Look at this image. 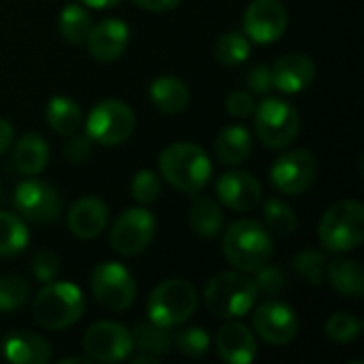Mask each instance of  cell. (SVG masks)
<instances>
[{
	"instance_id": "cell-15",
	"label": "cell",
	"mask_w": 364,
	"mask_h": 364,
	"mask_svg": "<svg viewBox=\"0 0 364 364\" xmlns=\"http://www.w3.org/2000/svg\"><path fill=\"white\" fill-rule=\"evenodd\" d=\"M254 328L258 337H262L269 346H288L299 335V318L296 314L279 303L267 301L254 314Z\"/></svg>"
},
{
	"instance_id": "cell-39",
	"label": "cell",
	"mask_w": 364,
	"mask_h": 364,
	"mask_svg": "<svg viewBox=\"0 0 364 364\" xmlns=\"http://www.w3.org/2000/svg\"><path fill=\"white\" fill-rule=\"evenodd\" d=\"M60 273V258L51 252H36L32 258V275L43 282L49 284L58 277Z\"/></svg>"
},
{
	"instance_id": "cell-18",
	"label": "cell",
	"mask_w": 364,
	"mask_h": 364,
	"mask_svg": "<svg viewBox=\"0 0 364 364\" xmlns=\"http://www.w3.org/2000/svg\"><path fill=\"white\" fill-rule=\"evenodd\" d=\"M316 79V64L305 53L282 55L271 66V81L284 94H299L307 90Z\"/></svg>"
},
{
	"instance_id": "cell-25",
	"label": "cell",
	"mask_w": 364,
	"mask_h": 364,
	"mask_svg": "<svg viewBox=\"0 0 364 364\" xmlns=\"http://www.w3.org/2000/svg\"><path fill=\"white\" fill-rule=\"evenodd\" d=\"M326 279L331 286L350 299H360L364 292L363 267L350 258H337L326 264Z\"/></svg>"
},
{
	"instance_id": "cell-36",
	"label": "cell",
	"mask_w": 364,
	"mask_h": 364,
	"mask_svg": "<svg viewBox=\"0 0 364 364\" xmlns=\"http://www.w3.org/2000/svg\"><path fill=\"white\" fill-rule=\"evenodd\" d=\"M177 352H181L188 358H203L209 352V335L198 326L181 328L175 337Z\"/></svg>"
},
{
	"instance_id": "cell-28",
	"label": "cell",
	"mask_w": 364,
	"mask_h": 364,
	"mask_svg": "<svg viewBox=\"0 0 364 364\" xmlns=\"http://www.w3.org/2000/svg\"><path fill=\"white\" fill-rule=\"evenodd\" d=\"M60 34L64 36L66 43L70 45H81L85 43L90 30H92V17L81 4H66L60 13Z\"/></svg>"
},
{
	"instance_id": "cell-41",
	"label": "cell",
	"mask_w": 364,
	"mask_h": 364,
	"mask_svg": "<svg viewBox=\"0 0 364 364\" xmlns=\"http://www.w3.org/2000/svg\"><path fill=\"white\" fill-rule=\"evenodd\" d=\"M226 109L230 115L235 117H247L254 113L256 109V102L252 98L250 92H243V90H235L228 98H226Z\"/></svg>"
},
{
	"instance_id": "cell-35",
	"label": "cell",
	"mask_w": 364,
	"mask_h": 364,
	"mask_svg": "<svg viewBox=\"0 0 364 364\" xmlns=\"http://www.w3.org/2000/svg\"><path fill=\"white\" fill-rule=\"evenodd\" d=\"M130 194L139 205H151L160 198L162 194V183L160 177L154 171H139L132 181H130Z\"/></svg>"
},
{
	"instance_id": "cell-22",
	"label": "cell",
	"mask_w": 364,
	"mask_h": 364,
	"mask_svg": "<svg viewBox=\"0 0 364 364\" xmlns=\"http://www.w3.org/2000/svg\"><path fill=\"white\" fill-rule=\"evenodd\" d=\"M252 132L241 126V124H232L226 126L218 139H215V156L222 164H230L237 166L241 162H245L252 154Z\"/></svg>"
},
{
	"instance_id": "cell-4",
	"label": "cell",
	"mask_w": 364,
	"mask_h": 364,
	"mask_svg": "<svg viewBox=\"0 0 364 364\" xmlns=\"http://www.w3.org/2000/svg\"><path fill=\"white\" fill-rule=\"evenodd\" d=\"M205 305L215 318H243L256 305L258 290L241 273H218L205 286Z\"/></svg>"
},
{
	"instance_id": "cell-24",
	"label": "cell",
	"mask_w": 364,
	"mask_h": 364,
	"mask_svg": "<svg viewBox=\"0 0 364 364\" xmlns=\"http://www.w3.org/2000/svg\"><path fill=\"white\" fill-rule=\"evenodd\" d=\"M11 160L15 164V168L23 175H38L49 160V147L47 141L38 134H23L11 154Z\"/></svg>"
},
{
	"instance_id": "cell-42",
	"label": "cell",
	"mask_w": 364,
	"mask_h": 364,
	"mask_svg": "<svg viewBox=\"0 0 364 364\" xmlns=\"http://www.w3.org/2000/svg\"><path fill=\"white\" fill-rule=\"evenodd\" d=\"M247 87H250L254 94H267V92L273 87L271 68H267V66H256V68H252L250 75H247Z\"/></svg>"
},
{
	"instance_id": "cell-33",
	"label": "cell",
	"mask_w": 364,
	"mask_h": 364,
	"mask_svg": "<svg viewBox=\"0 0 364 364\" xmlns=\"http://www.w3.org/2000/svg\"><path fill=\"white\" fill-rule=\"evenodd\" d=\"M326 256L322 252H316V250H307V252H301L296 258H294V269L296 273L307 282V284H314V286H322L324 279H326Z\"/></svg>"
},
{
	"instance_id": "cell-26",
	"label": "cell",
	"mask_w": 364,
	"mask_h": 364,
	"mask_svg": "<svg viewBox=\"0 0 364 364\" xmlns=\"http://www.w3.org/2000/svg\"><path fill=\"white\" fill-rule=\"evenodd\" d=\"M45 117L53 132L70 136L81 126V107L68 96H53L47 102Z\"/></svg>"
},
{
	"instance_id": "cell-23",
	"label": "cell",
	"mask_w": 364,
	"mask_h": 364,
	"mask_svg": "<svg viewBox=\"0 0 364 364\" xmlns=\"http://www.w3.org/2000/svg\"><path fill=\"white\" fill-rule=\"evenodd\" d=\"M149 98L154 102V107L162 113H168V115H175V113H181L188 102H190V90L188 85L177 79V77H158L151 87H149Z\"/></svg>"
},
{
	"instance_id": "cell-13",
	"label": "cell",
	"mask_w": 364,
	"mask_h": 364,
	"mask_svg": "<svg viewBox=\"0 0 364 364\" xmlns=\"http://www.w3.org/2000/svg\"><path fill=\"white\" fill-rule=\"evenodd\" d=\"M318 175L316 158L305 149H294L284 154L271 168L273 186L288 196H299L307 192Z\"/></svg>"
},
{
	"instance_id": "cell-34",
	"label": "cell",
	"mask_w": 364,
	"mask_h": 364,
	"mask_svg": "<svg viewBox=\"0 0 364 364\" xmlns=\"http://www.w3.org/2000/svg\"><path fill=\"white\" fill-rule=\"evenodd\" d=\"M28 294H30V286L26 279L17 275L0 277V311L2 314H11L23 307Z\"/></svg>"
},
{
	"instance_id": "cell-40",
	"label": "cell",
	"mask_w": 364,
	"mask_h": 364,
	"mask_svg": "<svg viewBox=\"0 0 364 364\" xmlns=\"http://www.w3.org/2000/svg\"><path fill=\"white\" fill-rule=\"evenodd\" d=\"M64 156H66L68 162H75V164L85 162L92 156V139L87 134H77L75 132V136L64 145Z\"/></svg>"
},
{
	"instance_id": "cell-5",
	"label": "cell",
	"mask_w": 364,
	"mask_h": 364,
	"mask_svg": "<svg viewBox=\"0 0 364 364\" xmlns=\"http://www.w3.org/2000/svg\"><path fill=\"white\" fill-rule=\"evenodd\" d=\"M198 307L196 288L183 279H168L154 288L147 299L149 320L158 326L173 328L188 322Z\"/></svg>"
},
{
	"instance_id": "cell-8",
	"label": "cell",
	"mask_w": 364,
	"mask_h": 364,
	"mask_svg": "<svg viewBox=\"0 0 364 364\" xmlns=\"http://www.w3.org/2000/svg\"><path fill=\"white\" fill-rule=\"evenodd\" d=\"M134 124V113L126 102L102 100L90 111L85 122V134L92 139V143L113 147L124 143L132 134Z\"/></svg>"
},
{
	"instance_id": "cell-21",
	"label": "cell",
	"mask_w": 364,
	"mask_h": 364,
	"mask_svg": "<svg viewBox=\"0 0 364 364\" xmlns=\"http://www.w3.org/2000/svg\"><path fill=\"white\" fill-rule=\"evenodd\" d=\"M2 354L13 364H47L51 360L49 343L41 335H34L30 331L11 333L4 339Z\"/></svg>"
},
{
	"instance_id": "cell-12",
	"label": "cell",
	"mask_w": 364,
	"mask_h": 364,
	"mask_svg": "<svg viewBox=\"0 0 364 364\" xmlns=\"http://www.w3.org/2000/svg\"><path fill=\"white\" fill-rule=\"evenodd\" d=\"M15 209L21 218L34 224H51L62 213L60 194L45 181L26 179L15 190Z\"/></svg>"
},
{
	"instance_id": "cell-43",
	"label": "cell",
	"mask_w": 364,
	"mask_h": 364,
	"mask_svg": "<svg viewBox=\"0 0 364 364\" xmlns=\"http://www.w3.org/2000/svg\"><path fill=\"white\" fill-rule=\"evenodd\" d=\"M132 2L139 4V6L145 9V11L160 13V11H171V9H175L181 0H132Z\"/></svg>"
},
{
	"instance_id": "cell-14",
	"label": "cell",
	"mask_w": 364,
	"mask_h": 364,
	"mask_svg": "<svg viewBox=\"0 0 364 364\" xmlns=\"http://www.w3.org/2000/svg\"><path fill=\"white\" fill-rule=\"evenodd\" d=\"M286 26L288 13L279 0H254L243 15L245 36L258 45L275 43L286 32Z\"/></svg>"
},
{
	"instance_id": "cell-27",
	"label": "cell",
	"mask_w": 364,
	"mask_h": 364,
	"mask_svg": "<svg viewBox=\"0 0 364 364\" xmlns=\"http://www.w3.org/2000/svg\"><path fill=\"white\" fill-rule=\"evenodd\" d=\"M224 226V213L220 205L211 198H198L190 211V228L205 239L215 237Z\"/></svg>"
},
{
	"instance_id": "cell-1",
	"label": "cell",
	"mask_w": 364,
	"mask_h": 364,
	"mask_svg": "<svg viewBox=\"0 0 364 364\" xmlns=\"http://www.w3.org/2000/svg\"><path fill=\"white\" fill-rule=\"evenodd\" d=\"M160 173L177 190L186 194L200 192L211 177V160L207 151L190 141L173 143L160 154Z\"/></svg>"
},
{
	"instance_id": "cell-47",
	"label": "cell",
	"mask_w": 364,
	"mask_h": 364,
	"mask_svg": "<svg viewBox=\"0 0 364 364\" xmlns=\"http://www.w3.org/2000/svg\"><path fill=\"white\" fill-rule=\"evenodd\" d=\"M92 363L90 358H64L62 360V364H87Z\"/></svg>"
},
{
	"instance_id": "cell-10",
	"label": "cell",
	"mask_w": 364,
	"mask_h": 364,
	"mask_svg": "<svg viewBox=\"0 0 364 364\" xmlns=\"http://www.w3.org/2000/svg\"><path fill=\"white\" fill-rule=\"evenodd\" d=\"M156 237V218L143 209L134 207L124 211L111 228V245L122 256H136L145 252Z\"/></svg>"
},
{
	"instance_id": "cell-3",
	"label": "cell",
	"mask_w": 364,
	"mask_h": 364,
	"mask_svg": "<svg viewBox=\"0 0 364 364\" xmlns=\"http://www.w3.org/2000/svg\"><path fill=\"white\" fill-rule=\"evenodd\" d=\"M85 311L83 292L68 282H49L32 303L34 322L47 331H64L81 320Z\"/></svg>"
},
{
	"instance_id": "cell-6",
	"label": "cell",
	"mask_w": 364,
	"mask_h": 364,
	"mask_svg": "<svg viewBox=\"0 0 364 364\" xmlns=\"http://www.w3.org/2000/svg\"><path fill=\"white\" fill-rule=\"evenodd\" d=\"M318 235L331 252L356 250L364 239V207L358 200L335 203L322 215Z\"/></svg>"
},
{
	"instance_id": "cell-9",
	"label": "cell",
	"mask_w": 364,
	"mask_h": 364,
	"mask_svg": "<svg viewBox=\"0 0 364 364\" xmlns=\"http://www.w3.org/2000/svg\"><path fill=\"white\" fill-rule=\"evenodd\" d=\"M92 294L105 309L126 311L136 299V284L126 267L100 262L92 271Z\"/></svg>"
},
{
	"instance_id": "cell-45",
	"label": "cell",
	"mask_w": 364,
	"mask_h": 364,
	"mask_svg": "<svg viewBox=\"0 0 364 364\" xmlns=\"http://www.w3.org/2000/svg\"><path fill=\"white\" fill-rule=\"evenodd\" d=\"M85 6H92V9H111L115 6L119 0H81Z\"/></svg>"
},
{
	"instance_id": "cell-37",
	"label": "cell",
	"mask_w": 364,
	"mask_h": 364,
	"mask_svg": "<svg viewBox=\"0 0 364 364\" xmlns=\"http://www.w3.org/2000/svg\"><path fill=\"white\" fill-rule=\"evenodd\" d=\"M360 335V322L350 314H335L326 322V337L335 343H350Z\"/></svg>"
},
{
	"instance_id": "cell-38",
	"label": "cell",
	"mask_w": 364,
	"mask_h": 364,
	"mask_svg": "<svg viewBox=\"0 0 364 364\" xmlns=\"http://www.w3.org/2000/svg\"><path fill=\"white\" fill-rule=\"evenodd\" d=\"M256 277L252 279L258 292L264 294H279L286 288V275L282 269L277 267H269V262L264 267H260L258 271H254Z\"/></svg>"
},
{
	"instance_id": "cell-7",
	"label": "cell",
	"mask_w": 364,
	"mask_h": 364,
	"mask_svg": "<svg viewBox=\"0 0 364 364\" xmlns=\"http://www.w3.org/2000/svg\"><path fill=\"white\" fill-rule=\"evenodd\" d=\"M254 126L256 136L271 149H279L290 145L299 130H301V115L299 111L279 98H267L256 109Z\"/></svg>"
},
{
	"instance_id": "cell-11",
	"label": "cell",
	"mask_w": 364,
	"mask_h": 364,
	"mask_svg": "<svg viewBox=\"0 0 364 364\" xmlns=\"http://www.w3.org/2000/svg\"><path fill=\"white\" fill-rule=\"evenodd\" d=\"M134 350L132 335L117 322H96L83 337V352L90 360L102 364L122 363Z\"/></svg>"
},
{
	"instance_id": "cell-20",
	"label": "cell",
	"mask_w": 364,
	"mask_h": 364,
	"mask_svg": "<svg viewBox=\"0 0 364 364\" xmlns=\"http://www.w3.org/2000/svg\"><path fill=\"white\" fill-rule=\"evenodd\" d=\"M109 222V207L96 196L79 198L68 211V228L79 239L98 237Z\"/></svg>"
},
{
	"instance_id": "cell-46",
	"label": "cell",
	"mask_w": 364,
	"mask_h": 364,
	"mask_svg": "<svg viewBox=\"0 0 364 364\" xmlns=\"http://www.w3.org/2000/svg\"><path fill=\"white\" fill-rule=\"evenodd\" d=\"M156 360H158V356H151V354H145V352L132 358V363H134V364H143V363H151V364H154V363H156Z\"/></svg>"
},
{
	"instance_id": "cell-16",
	"label": "cell",
	"mask_w": 364,
	"mask_h": 364,
	"mask_svg": "<svg viewBox=\"0 0 364 364\" xmlns=\"http://www.w3.org/2000/svg\"><path fill=\"white\" fill-rule=\"evenodd\" d=\"M215 194L232 211H252L262 200V188L252 173L230 171L218 179Z\"/></svg>"
},
{
	"instance_id": "cell-30",
	"label": "cell",
	"mask_w": 364,
	"mask_h": 364,
	"mask_svg": "<svg viewBox=\"0 0 364 364\" xmlns=\"http://www.w3.org/2000/svg\"><path fill=\"white\" fill-rule=\"evenodd\" d=\"M130 335H132V346L145 354H151V356H164L173 343L168 328L158 326L151 320L145 324H136L134 333H130Z\"/></svg>"
},
{
	"instance_id": "cell-44",
	"label": "cell",
	"mask_w": 364,
	"mask_h": 364,
	"mask_svg": "<svg viewBox=\"0 0 364 364\" xmlns=\"http://www.w3.org/2000/svg\"><path fill=\"white\" fill-rule=\"evenodd\" d=\"M13 139H15L13 126L6 119H0V156L13 145Z\"/></svg>"
},
{
	"instance_id": "cell-19",
	"label": "cell",
	"mask_w": 364,
	"mask_h": 364,
	"mask_svg": "<svg viewBox=\"0 0 364 364\" xmlns=\"http://www.w3.org/2000/svg\"><path fill=\"white\" fill-rule=\"evenodd\" d=\"M218 354L228 364H250L254 363L258 354L254 333L241 322H228L218 331L215 337Z\"/></svg>"
},
{
	"instance_id": "cell-17",
	"label": "cell",
	"mask_w": 364,
	"mask_h": 364,
	"mask_svg": "<svg viewBox=\"0 0 364 364\" xmlns=\"http://www.w3.org/2000/svg\"><path fill=\"white\" fill-rule=\"evenodd\" d=\"M130 41V28L122 19H105L96 26H92L85 45L92 58L98 62H113L122 58Z\"/></svg>"
},
{
	"instance_id": "cell-32",
	"label": "cell",
	"mask_w": 364,
	"mask_h": 364,
	"mask_svg": "<svg viewBox=\"0 0 364 364\" xmlns=\"http://www.w3.org/2000/svg\"><path fill=\"white\" fill-rule=\"evenodd\" d=\"M264 220H267V226L273 232L284 235V237L292 235L296 230V224H299L294 211L286 203H282L277 198H271V200L264 203Z\"/></svg>"
},
{
	"instance_id": "cell-2",
	"label": "cell",
	"mask_w": 364,
	"mask_h": 364,
	"mask_svg": "<svg viewBox=\"0 0 364 364\" xmlns=\"http://www.w3.org/2000/svg\"><path fill=\"white\" fill-rule=\"evenodd\" d=\"M222 250L226 260L235 269L243 273H254L271 260L273 239L260 222L239 220L226 230Z\"/></svg>"
},
{
	"instance_id": "cell-31",
	"label": "cell",
	"mask_w": 364,
	"mask_h": 364,
	"mask_svg": "<svg viewBox=\"0 0 364 364\" xmlns=\"http://www.w3.org/2000/svg\"><path fill=\"white\" fill-rule=\"evenodd\" d=\"M213 55L224 66L243 64L250 55V41L239 32H224L213 47Z\"/></svg>"
},
{
	"instance_id": "cell-29",
	"label": "cell",
	"mask_w": 364,
	"mask_h": 364,
	"mask_svg": "<svg viewBox=\"0 0 364 364\" xmlns=\"http://www.w3.org/2000/svg\"><path fill=\"white\" fill-rule=\"evenodd\" d=\"M28 228L15 215L0 211V256H17L28 247Z\"/></svg>"
}]
</instances>
